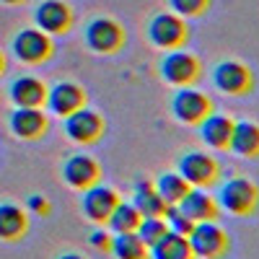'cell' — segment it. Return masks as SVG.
<instances>
[{
    "label": "cell",
    "instance_id": "6da1fadb",
    "mask_svg": "<svg viewBox=\"0 0 259 259\" xmlns=\"http://www.w3.org/2000/svg\"><path fill=\"white\" fill-rule=\"evenodd\" d=\"M218 207L236 218H249L259 207V187L246 177H231L226 182H218Z\"/></svg>",
    "mask_w": 259,
    "mask_h": 259
},
{
    "label": "cell",
    "instance_id": "7a4b0ae2",
    "mask_svg": "<svg viewBox=\"0 0 259 259\" xmlns=\"http://www.w3.org/2000/svg\"><path fill=\"white\" fill-rule=\"evenodd\" d=\"M177 171L184 177V182L189 187H200V189L215 187L223 177L221 161L205 153V150H184L177 158Z\"/></svg>",
    "mask_w": 259,
    "mask_h": 259
},
{
    "label": "cell",
    "instance_id": "3957f363",
    "mask_svg": "<svg viewBox=\"0 0 259 259\" xmlns=\"http://www.w3.org/2000/svg\"><path fill=\"white\" fill-rule=\"evenodd\" d=\"M148 39L150 45L158 47V50H182L187 41H189V24L187 18L177 16L174 11H166V13H156L153 18L148 21Z\"/></svg>",
    "mask_w": 259,
    "mask_h": 259
},
{
    "label": "cell",
    "instance_id": "277c9868",
    "mask_svg": "<svg viewBox=\"0 0 259 259\" xmlns=\"http://www.w3.org/2000/svg\"><path fill=\"white\" fill-rule=\"evenodd\" d=\"M187 239H189L194 259H226L231 251V236L226 228L218 226V221L194 223Z\"/></svg>",
    "mask_w": 259,
    "mask_h": 259
},
{
    "label": "cell",
    "instance_id": "5b68a950",
    "mask_svg": "<svg viewBox=\"0 0 259 259\" xmlns=\"http://www.w3.org/2000/svg\"><path fill=\"white\" fill-rule=\"evenodd\" d=\"M83 39H85V47L96 55H117L124 47L127 34L119 21H114L109 16H99V18L89 21V26L83 31Z\"/></svg>",
    "mask_w": 259,
    "mask_h": 259
},
{
    "label": "cell",
    "instance_id": "8992f818",
    "mask_svg": "<svg viewBox=\"0 0 259 259\" xmlns=\"http://www.w3.org/2000/svg\"><path fill=\"white\" fill-rule=\"evenodd\" d=\"M212 112H215L212 99L205 91L194 89V85H182V89L171 96V114H174V119L182 122V124L197 127Z\"/></svg>",
    "mask_w": 259,
    "mask_h": 259
},
{
    "label": "cell",
    "instance_id": "52a82bcc",
    "mask_svg": "<svg viewBox=\"0 0 259 259\" xmlns=\"http://www.w3.org/2000/svg\"><path fill=\"white\" fill-rule=\"evenodd\" d=\"M212 85L226 96H249L254 91V70L239 60H223L210 73Z\"/></svg>",
    "mask_w": 259,
    "mask_h": 259
},
{
    "label": "cell",
    "instance_id": "ba28073f",
    "mask_svg": "<svg viewBox=\"0 0 259 259\" xmlns=\"http://www.w3.org/2000/svg\"><path fill=\"white\" fill-rule=\"evenodd\" d=\"M161 70V78L168 83V85H194L200 78H202V62L197 55L192 52H184V50H168L158 65Z\"/></svg>",
    "mask_w": 259,
    "mask_h": 259
},
{
    "label": "cell",
    "instance_id": "9c48e42d",
    "mask_svg": "<svg viewBox=\"0 0 259 259\" xmlns=\"http://www.w3.org/2000/svg\"><path fill=\"white\" fill-rule=\"evenodd\" d=\"M62 130L68 135V140L75 145H96L106 133V122L96 109L80 106L78 112H73L62 119Z\"/></svg>",
    "mask_w": 259,
    "mask_h": 259
},
{
    "label": "cell",
    "instance_id": "30bf717a",
    "mask_svg": "<svg viewBox=\"0 0 259 259\" xmlns=\"http://www.w3.org/2000/svg\"><path fill=\"white\" fill-rule=\"evenodd\" d=\"M119 192L114 187H106V184H94L83 192L80 197V210L83 215L89 218L91 223L96 226H106V221H109V215L114 212V207L119 205Z\"/></svg>",
    "mask_w": 259,
    "mask_h": 259
},
{
    "label": "cell",
    "instance_id": "8fae6325",
    "mask_svg": "<svg viewBox=\"0 0 259 259\" xmlns=\"http://www.w3.org/2000/svg\"><path fill=\"white\" fill-rule=\"evenodd\" d=\"M13 52L26 65H41L55 55V45L41 29H21L13 36Z\"/></svg>",
    "mask_w": 259,
    "mask_h": 259
},
{
    "label": "cell",
    "instance_id": "7c38bea8",
    "mask_svg": "<svg viewBox=\"0 0 259 259\" xmlns=\"http://www.w3.org/2000/svg\"><path fill=\"white\" fill-rule=\"evenodd\" d=\"M62 182L70 189L85 192L89 187L101 182V166L94 156L85 153H73L62 161Z\"/></svg>",
    "mask_w": 259,
    "mask_h": 259
},
{
    "label": "cell",
    "instance_id": "4fadbf2b",
    "mask_svg": "<svg viewBox=\"0 0 259 259\" xmlns=\"http://www.w3.org/2000/svg\"><path fill=\"white\" fill-rule=\"evenodd\" d=\"M45 104L55 117L65 119L68 114L78 112L80 106L89 104V94H85L83 85H78L73 80H60V83L52 85V89H47V101Z\"/></svg>",
    "mask_w": 259,
    "mask_h": 259
},
{
    "label": "cell",
    "instance_id": "5bb4252c",
    "mask_svg": "<svg viewBox=\"0 0 259 259\" xmlns=\"http://www.w3.org/2000/svg\"><path fill=\"white\" fill-rule=\"evenodd\" d=\"M8 127H11V133L21 140H39V138L47 135L50 119L39 106H16V109L11 112Z\"/></svg>",
    "mask_w": 259,
    "mask_h": 259
},
{
    "label": "cell",
    "instance_id": "9a60e30c",
    "mask_svg": "<svg viewBox=\"0 0 259 259\" xmlns=\"http://www.w3.org/2000/svg\"><path fill=\"white\" fill-rule=\"evenodd\" d=\"M34 21H36V29H41L45 34H68L73 26V11L68 3L62 0H45L36 11H34Z\"/></svg>",
    "mask_w": 259,
    "mask_h": 259
},
{
    "label": "cell",
    "instance_id": "2e32d148",
    "mask_svg": "<svg viewBox=\"0 0 259 259\" xmlns=\"http://www.w3.org/2000/svg\"><path fill=\"white\" fill-rule=\"evenodd\" d=\"M177 207L192 223H205V221H218L221 218L218 200H215L212 194H207V189H200V187H192Z\"/></svg>",
    "mask_w": 259,
    "mask_h": 259
},
{
    "label": "cell",
    "instance_id": "e0dca14e",
    "mask_svg": "<svg viewBox=\"0 0 259 259\" xmlns=\"http://www.w3.org/2000/svg\"><path fill=\"white\" fill-rule=\"evenodd\" d=\"M233 124L236 119H231L228 114H207L197 127H200V138L207 148L212 150H228L231 145V135H233Z\"/></svg>",
    "mask_w": 259,
    "mask_h": 259
},
{
    "label": "cell",
    "instance_id": "ac0fdd59",
    "mask_svg": "<svg viewBox=\"0 0 259 259\" xmlns=\"http://www.w3.org/2000/svg\"><path fill=\"white\" fill-rule=\"evenodd\" d=\"M228 150L239 158L256 161L259 158V124L256 122H236L233 124V135Z\"/></svg>",
    "mask_w": 259,
    "mask_h": 259
},
{
    "label": "cell",
    "instance_id": "d6986e66",
    "mask_svg": "<svg viewBox=\"0 0 259 259\" xmlns=\"http://www.w3.org/2000/svg\"><path fill=\"white\" fill-rule=\"evenodd\" d=\"M11 101L16 106H45L47 101V85L34 75H21L11 83Z\"/></svg>",
    "mask_w": 259,
    "mask_h": 259
},
{
    "label": "cell",
    "instance_id": "ffe728a7",
    "mask_svg": "<svg viewBox=\"0 0 259 259\" xmlns=\"http://www.w3.org/2000/svg\"><path fill=\"white\" fill-rule=\"evenodd\" d=\"M133 205L140 210L143 218H163L166 212V202L158 194L156 184L148 182V179H138L135 182V189H133Z\"/></svg>",
    "mask_w": 259,
    "mask_h": 259
},
{
    "label": "cell",
    "instance_id": "44dd1931",
    "mask_svg": "<svg viewBox=\"0 0 259 259\" xmlns=\"http://www.w3.org/2000/svg\"><path fill=\"white\" fill-rule=\"evenodd\" d=\"M148 254L150 259H194L189 239L174 231H166L153 246H148Z\"/></svg>",
    "mask_w": 259,
    "mask_h": 259
},
{
    "label": "cell",
    "instance_id": "7402d4cb",
    "mask_svg": "<svg viewBox=\"0 0 259 259\" xmlns=\"http://www.w3.org/2000/svg\"><path fill=\"white\" fill-rule=\"evenodd\" d=\"M29 231V218L18 205L3 202L0 205V239L3 241H18Z\"/></svg>",
    "mask_w": 259,
    "mask_h": 259
},
{
    "label": "cell",
    "instance_id": "603a6c76",
    "mask_svg": "<svg viewBox=\"0 0 259 259\" xmlns=\"http://www.w3.org/2000/svg\"><path fill=\"white\" fill-rule=\"evenodd\" d=\"M109 254L114 259H150L145 241L140 239L135 231L133 233H112Z\"/></svg>",
    "mask_w": 259,
    "mask_h": 259
},
{
    "label": "cell",
    "instance_id": "cb8c5ba5",
    "mask_svg": "<svg viewBox=\"0 0 259 259\" xmlns=\"http://www.w3.org/2000/svg\"><path fill=\"white\" fill-rule=\"evenodd\" d=\"M153 184H156V189H158V194L163 197L166 205H179L182 197L192 189L179 171H163V174H158V179Z\"/></svg>",
    "mask_w": 259,
    "mask_h": 259
},
{
    "label": "cell",
    "instance_id": "d4e9b609",
    "mask_svg": "<svg viewBox=\"0 0 259 259\" xmlns=\"http://www.w3.org/2000/svg\"><path fill=\"white\" fill-rule=\"evenodd\" d=\"M140 221H143L140 210H138L133 202L119 200V205H117L114 212L109 215V221H106V228H109L112 233H133V231H138Z\"/></svg>",
    "mask_w": 259,
    "mask_h": 259
},
{
    "label": "cell",
    "instance_id": "484cf974",
    "mask_svg": "<svg viewBox=\"0 0 259 259\" xmlns=\"http://www.w3.org/2000/svg\"><path fill=\"white\" fill-rule=\"evenodd\" d=\"M168 231V226H166V221L163 218H143L140 221V226H138V236L145 241V246H153L161 236Z\"/></svg>",
    "mask_w": 259,
    "mask_h": 259
},
{
    "label": "cell",
    "instance_id": "4316f807",
    "mask_svg": "<svg viewBox=\"0 0 259 259\" xmlns=\"http://www.w3.org/2000/svg\"><path fill=\"white\" fill-rule=\"evenodd\" d=\"M163 221H166L168 231H174V233H179V236H189V233H192V228H194V223L187 218V215H184L177 205H168V207H166Z\"/></svg>",
    "mask_w": 259,
    "mask_h": 259
},
{
    "label": "cell",
    "instance_id": "83f0119b",
    "mask_svg": "<svg viewBox=\"0 0 259 259\" xmlns=\"http://www.w3.org/2000/svg\"><path fill=\"white\" fill-rule=\"evenodd\" d=\"M168 6L182 18H197L210 8V0H168Z\"/></svg>",
    "mask_w": 259,
    "mask_h": 259
},
{
    "label": "cell",
    "instance_id": "f1b7e54d",
    "mask_svg": "<svg viewBox=\"0 0 259 259\" xmlns=\"http://www.w3.org/2000/svg\"><path fill=\"white\" fill-rule=\"evenodd\" d=\"M109 244H112V231L106 228V226H99L91 233V246L99 249V251H109Z\"/></svg>",
    "mask_w": 259,
    "mask_h": 259
},
{
    "label": "cell",
    "instance_id": "f546056e",
    "mask_svg": "<svg viewBox=\"0 0 259 259\" xmlns=\"http://www.w3.org/2000/svg\"><path fill=\"white\" fill-rule=\"evenodd\" d=\"M26 207L34 212V215H41V218H47L50 215V200L45 197V194H31V197L26 200Z\"/></svg>",
    "mask_w": 259,
    "mask_h": 259
},
{
    "label": "cell",
    "instance_id": "4dcf8cb0",
    "mask_svg": "<svg viewBox=\"0 0 259 259\" xmlns=\"http://www.w3.org/2000/svg\"><path fill=\"white\" fill-rule=\"evenodd\" d=\"M55 259H85L83 254H75V251H65V254H60V256H55Z\"/></svg>",
    "mask_w": 259,
    "mask_h": 259
},
{
    "label": "cell",
    "instance_id": "1f68e13d",
    "mask_svg": "<svg viewBox=\"0 0 259 259\" xmlns=\"http://www.w3.org/2000/svg\"><path fill=\"white\" fill-rule=\"evenodd\" d=\"M3 68H6V60H3V55H0V73H3Z\"/></svg>",
    "mask_w": 259,
    "mask_h": 259
},
{
    "label": "cell",
    "instance_id": "d6a6232c",
    "mask_svg": "<svg viewBox=\"0 0 259 259\" xmlns=\"http://www.w3.org/2000/svg\"><path fill=\"white\" fill-rule=\"evenodd\" d=\"M3 3H11L13 6V3H24V0H3Z\"/></svg>",
    "mask_w": 259,
    "mask_h": 259
}]
</instances>
